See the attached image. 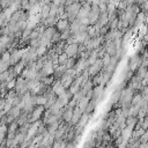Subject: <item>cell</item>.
I'll return each mask as SVG.
<instances>
[{"label": "cell", "instance_id": "20", "mask_svg": "<svg viewBox=\"0 0 148 148\" xmlns=\"http://www.w3.org/2000/svg\"><path fill=\"white\" fill-rule=\"evenodd\" d=\"M68 59H69V58L67 57L66 53L60 54V56H59V65H66V62H67Z\"/></svg>", "mask_w": 148, "mask_h": 148}, {"label": "cell", "instance_id": "14", "mask_svg": "<svg viewBox=\"0 0 148 148\" xmlns=\"http://www.w3.org/2000/svg\"><path fill=\"white\" fill-rule=\"evenodd\" d=\"M35 97V104L36 106H45L49 98L45 95H38V96H34Z\"/></svg>", "mask_w": 148, "mask_h": 148}, {"label": "cell", "instance_id": "9", "mask_svg": "<svg viewBox=\"0 0 148 148\" xmlns=\"http://www.w3.org/2000/svg\"><path fill=\"white\" fill-rule=\"evenodd\" d=\"M73 113H74V109L73 108H69L68 105L65 106L64 108V112H62V117H61L62 120L66 121V123H68V124H71L72 118H73Z\"/></svg>", "mask_w": 148, "mask_h": 148}, {"label": "cell", "instance_id": "6", "mask_svg": "<svg viewBox=\"0 0 148 148\" xmlns=\"http://www.w3.org/2000/svg\"><path fill=\"white\" fill-rule=\"evenodd\" d=\"M65 53L67 54L68 58H77L79 57V44H67L65 49Z\"/></svg>", "mask_w": 148, "mask_h": 148}, {"label": "cell", "instance_id": "3", "mask_svg": "<svg viewBox=\"0 0 148 148\" xmlns=\"http://www.w3.org/2000/svg\"><path fill=\"white\" fill-rule=\"evenodd\" d=\"M104 69V67H103V62H102V59H98L92 66H90L89 68H88V73H89V76H90V79H92V77H95L97 74H99Z\"/></svg>", "mask_w": 148, "mask_h": 148}, {"label": "cell", "instance_id": "21", "mask_svg": "<svg viewBox=\"0 0 148 148\" xmlns=\"http://www.w3.org/2000/svg\"><path fill=\"white\" fill-rule=\"evenodd\" d=\"M140 143H148V131H146L143 133V135L140 138Z\"/></svg>", "mask_w": 148, "mask_h": 148}, {"label": "cell", "instance_id": "4", "mask_svg": "<svg viewBox=\"0 0 148 148\" xmlns=\"http://www.w3.org/2000/svg\"><path fill=\"white\" fill-rule=\"evenodd\" d=\"M54 72H56L54 66H53L52 61L49 60V61H46V62L44 64V66H43V68L40 69L39 74H40L42 77H45V76H52V75H54Z\"/></svg>", "mask_w": 148, "mask_h": 148}, {"label": "cell", "instance_id": "8", "mask_svg": "<svg viewBox=\"0 0 148 148\" xmlns=\"http://www.w3.org/2000/svg\"><path fill=\"white\" fill-rule=\"evenodd\" d=\"M51 88H52V90H53V92L56 94V96H57V97H60L61 95H64V94L67 91V89L61 84L60 80H56Z\"/></svg>", "mask_w": 148, "mask_h": 148}, {"label": "cell", "instance_id": "13", "mask_svg": "<svg viewBox=\"0 0 148 148\" xmlns=\"http://www.w3.org/2000/svg\"><path fill=\"white\" fill-rule=\"evenodd\" d=\"M83 111H81L77 106H75L74 108V113H73V118H72V121H71V125L72 126H75L79 121H80V119H81V117L83 116Z\"/></svg>", "mask_w": 148, "mask_h": 148}, {"label": "cell", "instance_id": "2", "mask_svg": "<svg viewBox=\"0 0 148 148\" xmlns=\"http://www.w3.org/2000/svg\"><path fill=\"white\" fill-rule=\"evenodd\" d=\"M141 65H142V57L139 56V54H133L128 59L127 69L133 72V73H136V71L141 67Z\"/></svg>", "mask_w": 148, "mask_h": 148}, {"label": "cell", "instance_id": "23", "mask_svg": "<svg viewBox=\"0 0 148 148\" xmlns=\"http://www.w3.org/2000/svg\"><path fill=\"white\" fill-rule=\"evenodd\" d=\"M38 148H51V147H38Z\"/></svg>", "mask_w": 148, "mask_h": 148}, {"label": "cell", "instance_id": "7", "mask_svg": "<svg viewBox=\"0 0 148 148\" xmlns=\"http://www.w3.org/2000/svg\"><path fill=\"white\" fill-rule=\"evenodd\" d=\"M81 88H82V76L80 75V76H77V77L74 80V82H73L72 86L69 87L68 91L74 96L75 94H77L79 91H81Z\"/></svg>", "mask_w": 148, "mask_h": 148}, {"label": "cell", "instance_id": "1", "mask_svg": "<svg viewBox=\"0 0 148 148\" xmlns=\"http://www.w3.org/2000/svg\"><path fill=\"white\" fill-rule=\"evenodd\" d=\"M81 7H82V2H77V1H74L71 6L66 7V12H67V14H68V21H69L71 23L76 20Z\"/></svg>", "mask_w": 148, "mask_h": 148}, {"label": "cell", "instance_id": "11", "mask_svg": "<svg viewBox=\"0 0 148 148\" xmlns=\"http://www.w3.org/2000/svg\"><path fill=\"white\" fill-rule=\"evenodd\" d=\"M56 28H57L58 32L61 34V32H64L65 30H67V29L71 28V22H69L68 20H59L58 23H57V25H56Z\"/></svg>", "mask_w": 148, "mask_h": 148}, {"label": "cell", "instance_id": "25", "mask_svg": "<svg viewBox=\"0 0 148 148\" xmlns=\"http://www.w3.org/2000/svg\"><path fill=\"white\" fill-rule=\"evenodd\" d=\"M10 148H12V147H10Z\"/></svg>", "mask_w": 148, "mask_h": 148}, {"label": "cell", "instance_id": "24", "mask_svg": "<svg viewBox=\"0 0 148 148\" xmlns=\"http://www.w3.org/2000/svg\"><path fill=\"white\" fill-rule=\"evenodd\" d=\"M112 148H118V147H114V146H113V147H112Z\"/></svg>", "mask_w": 148, "mask_h": 148}, {"label": "cell", "instance_id": "10", "mask_svg": "<svg viewBox=\"0 0 148 148\" xmlns=\"http://www.w3.org/2000/svg\"><path fill=\"white\" fill-rule=\"evenodd\" d=\"M104 47H105L108 54H110L111 57H116L117 50H116V45H114V42H113V40H108V42H105V43H104Z\"/></svg>", "mask_w": 148, "mask_h": 148}, {"label": "cell", "instance_id": "19", "mask_svg": "<svg viewBox=\"0 0 148 148\" xmlns=\"http://www.w3.org/2000/svg\"><path fill=\"white\" fill-rule=\"evenodd\" d=\"M76 58H69L68 60H67V62H66V67H67V69H71V68H74L75 67V65H76Z\"/></svg>", "mask_w": 148, "mask_h": 148}, {"label": "cell", "instance_id": "16", "mask_svg": "<svg viewBox=\"0 0 148 148\" xmlns=\"http://www.w3.org/2000/svg\"><path fill=\"white\" fill-rule=\"evenodd\" d=\"M142 99H143V96L141 95V92H135V95H134V97H133V99H132L131 106H134V105H141Z\"/></svg>", "mask_w": 148, "mask_h": 148}, {"label": "cell", "instance_id": "22", "mask_svg": "<svg viewBox=\"0 0 148 148\" xmlns=\"http://www.w3.org/2000/svg\"><path fill=\"white\" fill-rule=\"evenodd\" d=\"M145 110H146V114H147V116H148V106H147V108H146V109H145Z\"/></svg>", "mask_w": 148, "mask_h": 148}, {"label": "cell", "instance_id": "12", "mask_svg": "<svg viewBox=\"0 0 148 148\" xmlns=\"http://www.w3.org/2000/svg\"><path fill=\"white\" fill-rule=\"evenodd\" d=\"M74 80H75V79H73L72 76H69L67 73H65V74L60 77V82H61V84H62L67 90L69 89V87L72 86V83L74 82Z\"/></svg>", "mask_w": 148, "mask_h": 148}, {"label": "cell", "instance_id": "15", "mask_svg": "<svg viewBox=\"0 0 148 148\" xmlns=\"http://www.w3.org/2000/svg\"><path fill=\"white\" fill-rule=\"evenodd\" d=\"M89 103H90V99H89V98H87L86 96H83V97L77 102V105H76V106H77L81 111L86 112V110H87V108H88Z\"/></svg>", "mask_w": 148, "mask_h": 148}, {"label": "cell", "instance_id": "17", "mask_svg": "<svg viewBox=\"0 0 148 148\" xmlns=\"http://www.w3.org/2000/svg\"><path fill=\"white\" fill-rule=\"evenodd\" d=\"M47 51H49V49H47V47H45V46H39L38 49H36V53H37V57H38V58H42V57H44V56L47 53Z\"/></svg>", "mask_w": 148, "mask_h": 148}, {"label": "cell", "instance_id": "5", "mask_svg": "<svg viewBox=\"0 0 148 148\" xmlns=\"http://www.w3.org/2000/svg\"><path fill=\"white\" fill-rule=\"evenodd\" d=\"M45 110H46V109H45V106H36V108H35V110L31 112L30 124L42 120V118H43V114H44Z\"/></svg>", "mask_w": 148, "mask_h": 148}, {"label": "cell", "instance_id": "18", "mask_svg": "<svg viewBox=\"0 0 148 148\" xmlns=\"http://www.w3.org/2000/svg\"><path fill=\"white\" fill-rule=\"evenodd\" d=\"M111 59H112V57L110 56V54H105L104 57H103V59H102V62H103V67L105 68V67H108L109 65H110V62H111Z\"/></svg>", "mask_w": 148, "mask_h": 148}]
</instances>
